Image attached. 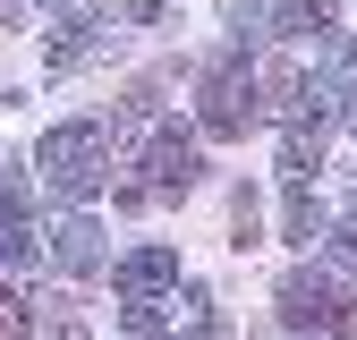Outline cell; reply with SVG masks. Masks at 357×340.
<instances>
[{
	"mask_svg": "<svg viewBox=\"0 0 357 340\" xmlns=\"http://www.w3.org/2000/svg\"><path fill=\"white\" fill-rule=\"evenodd\" d=\"M34 170H43V187L68 196V204L102 196V187H111V128H102V119H60V128H43Z\"/></svg>",
	"mask_w": 357,
	"mask_h": 340,
	"instance_id": "1",
	"label": "cell"
},
{
	"mask_svg": "<svg viewBox=\"0 0 357 340\" xmlns=\"http://www.w3.org/2000/svg\"><path fill=\"white\" fill-rule=\"evenodd\" d=\"M273 298H281V323H289V332H315V340H357V289H349V281L306 272V264H298Z\"/></svg>",
	"mask_w": 357,
	"mask_h": 340,
	"instance_id": "2",
	"label": "cell"
},
{
	"mask_svg": "<svg viewBox=\"0 0 357 340\" xmlns=\"http://www.w3.org/2000/svg\"><path fill=\"white\" fill-rule=\"evenodd\" d=\"M196 179H204L196 145L178 137V128H162V137L145 145V170H137V179H119V187H111V204H119V212H137V204H170V196H188Z\"/></svg>",
	"mask_w": 357,
	"mask_h": 340,
	"instance_id": "3",
	"label": "cell"
},
{
	"mask_svg": "<svg viewBox=\"0 0 357 340\" xmlns=\"http://www.w3.org/2000/svg\"><path fill=\"white\" fill-rule=\"evenodd\" d=\"M255 68H247V52H221L213 68H204V94H196V119H204V137H247L255 128Z\"/></svg>",
	"mask_w": 357,
	"mask_h": 340,
	"instance_id": "4",
	"label": "cell"
},
{
	"mask_svg": "<svg viewBox=\"0 0 357 340\" xmlns=\"http://www.w3.org/2000/svg\"><path fill=\"white\" fill-rule=\"evenodd\" d=\"M111 17H119V9H85V17H68V26L52 34V52H43V68H52V77L85 68V60H94L102 42H111Z\"/></svg>",
	"mask_w": 357,
	"mask_h": 340,
	"instance_id": "5",
	"label": "cell"
},
{
	"mask_svg": "<svg viewBox=\"0 0 357 340\" xmlns=\"http://www.w3.org/2000/svg\"><path fill=\"white\" fill-rule=\"evenodd\" d=\"M43 238H52V264L60 272H102V230L94 222H85V212H68V222H52V230H43Z\"/></svg>",
	"mask_w": 357,
	"mask_h": 340,
	"instance_id": "6",
	"label": "cell"
},
{
	"mask_svg": "<svg viewBox=\"0 0 357 340\" xmlns=\"http://www.w3.org/2000/svg\"><path fill=\"white\" fill-rule=\"evenodd\" d=\"M119 298H162V289H178V255L170 247H137V255H119Z\"/></svg>",
	"mask_w": 357,
	"mask_h": 340,
	"instance_id": "7",
	"label": "cell"
},
{
	"mask_svg": "<svg viewBox=\"0 0 357 340\" xmlns=\"http://www.w3.org/2000/svg\"><path fill=\"white\" fill-rule=\"evenodd\" d=\"M324 230H332V222H324L315 187H306V179H289V187H281V238H289V247H315Z\"/></svg>",
	"mask_w": 357,
	"mask_h": 340,
	"instance_id": "8",
	"label": "cell"
},
{
	"mask_svg": "<svg viewBox=\"0 0 357 340\" xmlns=\"http://www.w3.org/2000/svg\"><path fill=\"white\" fill-rule=\"evenodd\" d=\"M332 17H340V0H273L264 9L273 34H332Z\"/></svg>",
	"mask_w": 357,
	"mask_h": 340,
	"instance_id": "9",
	"label": "cell"
},
{
	"mask_svg": "<svg viewBox=\"0 0 357 340\" xmlns=\"http://www.w3.org/2000/svg\"><path fill=\"white\" fill-rule=\"evenodd\" d=\"M324 137H332V128H315V119H289V137H281V170H289V179H306V170L324 162Z\"/></svg>",
	"mask_w": 357,
	"mask_h": 340,
	"instance_id": "10",
	"label": "cell"
},
{
	"mask_svg": "<svg viewBox=\"0 0 357 340\" xmlns=\"http://www.w3.org/2000/svg\"><path fill=\"white\" fill-rule=\"evenodd\" d=\"M43 255H52V238H43L34 222H0V264H9V272H26V264H43Z\"/></svg>",
	"mask_w": 357,
	"mask_h": 340,
	"instance_id": "11",
	"label": "cell"
},
{
	"mask_svg": "<svg viewBox=\"0 0 357 340\" xmlns=\"http://www.w3.org/2000/svg\"><path fill=\"white\" fill-rule=\"evenodd\" d=\"M324 255H332L340 272H357V187H349V222H340V230H324Z\"/></svg>",
	"mask_w": 357,
	"mask_h": 340,
	"instance_id": "12",
	"label": "cell"
},
{
	"mask_svg": "<svg viewBox=\"0 0 357 340\" xmlns=\"http://www.w3.org/2000/svg\"><path fill=\"white\" fill-rule=\"evenodd\" d=\"M43 340H85V315H77V298H52V307H43Z\"/></svg>",
	"mask_w": 357,
	"mask_h": 340,
	"instance_id": "13",
	"label": "cell"
},
{
	"mask_svg": "<svg viewBox=\"0 0 357 340\" xmlns=\"http://www.w3.org/2000/svg\"><path fill=\"white\" fill-rule=\"evenodd\" d=\"M26 332H34V307H26L9 281H0V340H26Z\"/></svg>",
	"mask_w": 357,
	"mask_h": 340,
	"instance_id": "14",
	"label": "cell"
},
{
	"mask_svg": "<svg viewBox=\"0 0 357 340\" xmlns=\"http://www.w3.org/2000/svg\"><path fill=\"white\" fill-rule=\"evenodd\" d=\"M128 340H170V323L153 315V298H128Z\"/></svg>",
	"mask_w": 357,
	"mask_h": 340,
	"instance_id": "15",
	"label": "cell"
},
{
	"mask_svg": "<svg viewBox=\"0 0 357 340\" xmlns=\"http://www.w3.org/2000/svg\"><path fill=\"white\" fill-rule=\"evenodd\" d=\"M324 85H332V94H357V34L340 42V52H332V68H324Z\"/></svg>",
	"mask_w": 357,
	"mask_h": 340,
	"instance_id": "16",
	"label": "cell"
},
{
	"mask_svg": "<svg viewBox=\"0 0 357 340\" xmlns=\"http://www.w3.org/2000/svg\"><path fill=\"white\" fill-rule=\"evenodd\" d=\"M26 196H34L26 179H0V222H26Z\"/></svg>",
	"mask_w": 357,
	"mask_h": 340,
	"instance_id": "17",
	"label": "cell"
},
{
	"mask_svg": "<svg viewBox=\"0 0 357 340\" xmlns=\"http://www.w3.org/2000/svg\"><path fill=\"white\" fill-rule=\"evenodd\" d=\"M34 9H68V0H34Z\"/></svg>",
	"mask_w": 357,
	"mask_h": 340,
	"instance_id": "18",
	"label": "cell"
},
{
	"mask_svg": "<svg viewBox=\"0 0 357 340\" xmlns=\"http://www.w3.org/2000/svg\"><path fill=\"white\" fill-rule=\"evenodd\" d=\"M349 128H357V111H349Z\"/></svg>",
	"mask_w": 357,
	"mask_h": 340,
	"instance_id": "19",
	"label": "cell"
}]
</instances>
